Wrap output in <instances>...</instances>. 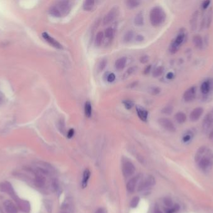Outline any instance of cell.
Here are the masks:
<instances>
[{
    "label": "cell",
    "instance_id": "obj_10",
    "mask_svg": "<svg viewBox=\"0 0 213 213\" xmlns=\"http://www.w3.org/2000/svg\"><path fill=\"white\" fill-rule=\"evenodd\" d=\"M117 10L115 8H112L104 17L103 23L104 25H107L112 22L117 16Z\"/></svg>",
    "mask_w": 213,
    "mask_h": 213
},
{
    "label": "cell",
    "instance_id": "obj_46",
    "mask_svg": "<svg viewBox=\"0 0 213 213\" xmlns=\"http://www.w3.org/2000/svg\"><path fill=\"white\" fill-rule=\"evenodd\" d=\"M191 136L189 135V134H186V136H184V137H183V141H184V142H188V141H189V140H190V139H191Z\"/></svg>",
    "mask_w": 213,
    "mask_h": 213
},
{
    "label": "cell",
    "instance_id": "obj_39",
    "mask_svg": "<svg viewBox=\"0 0 213 213\" xmlns=\"http://www.w3.org/2000/svg\"><path fill=\"white\" fill-rule=\"evenodd\" d=\"M44 204H45L46 208L48 210V211L49 212V213H51V211H52V205H51V202L49 201H46Z\"/></svg>",
    "mask_w": 213,
    "mask_h": 213
},
{
    "label": "cell",
    "instance_id": "obj_4",
    "mask_svg": "<svg viewBox=\"0 0 213 213\" xmlns=\"http://www.w3.org/2000/svg\"><path fill=\"white\" fill-rule=\"evenodd\" d=\"M135 171V167L133 164L129 161H125L122 164V172L123 174L125 177H130Z\"/></svg>",
    "mask_w": 213,
    "mask_h": 213
},
{
    "label": "cell",
    "instance_id": "obj_22",
    "mask_svg": "<svg viewBox=\"0 0 213 213\" xmlns=\"http://www.w3.org/2000/svg\"><path fill=\"white\" fill-rule=\"evenodd\" d=\"M211 84L208 81H206L203 82L201 86V92L204 94H208L211 90Z\"/></svg>",
    "mask_w": 213,
    "mask_h": 213
},
{
    "label": "cell",
    "instance_id": "obj_2",
    "mask_svg": "<svg viewBox=\"0 0 213 213\" xmlns=\"http://www.w3.org/2000/svg\"><path fill=\"white\" fill-rule=\"evenodd\" d=\"M166 19V13L164 10L159 7L153 8L150 13L151 24L153 27H159L163 23Z\"/></svg>",
    "mask_w": 213,
    "mask_h": 213
},
{
    "label": "cell",
    "instance_id": "obj_12",
    "mask_svg": "<svg viewBox=\"0 0 213 213\" xmlns=\"http://www.w3.org/2000/svg\"><path fill=\"white\" fill-rule=\"evenodd\" d=\"M43 37L46 41H48L51 45H52L54 48L57 49H63V46L58 41H57L55 39L50 36V35L48 34L47 33H43Z\"/></svg>",
    "mask_w": 213,
    "mask_h": 213
},
{
    "label": "cell",
    "instance_id": "obj_26",
    "mask_svg": "<svg viewBox=\"0 0 213 213\" xmlns=\"http://www.w3.org/2000/svg\"><path fill=\"white\" fill-rule=\"evenodd\" d=\"M94 3H95V2L92 1V0L84 2L83 4L84 10H85L86 11H91L94 7Z\"/></svg>",
    "mask_w": 213,
    "mask_h": 213
},
{
    "label": "cell",
    "instance_id": "obj_30",
    "mask_svg": "<svg viewBox=\"0 0 213 213\" xmlns=\"http://www.w3.org/2000/svg\"><path fill=\"white\" fill-rule=\"evenodd\" d=\"M103 39H104V33L102 31H99L96 36L95 38V45L97 46H99L101 45L102 41H103Z\"/></svg>",
    "mask_w": 213,
    "mask_h": 213
},
{
    "label": "cell",
    "instance_id": "obj_41",
    "mask_svg": "<svg viewBox=\"0 0 213 213\" xmlns=\"http://www.w3.org/2000/svg\"><path fill=\"white\" fill-rule=\"evenodd\" d=\"M115 80V76L113 73H110L108 77H107V81L110 83H112L113 81H114V80Z\"/></svg>",
    "mask_w": 213,
    "mask_h": 213
},
{
    "label": "cell",
    "instance_id": "obj_28",
    "mask_svg": "<svg viewBox=\"0 0 213 213\" xmlns=\"http://www.w3.org/2000/svg\"><path fill=\"white\" fill-rule=\"evenodd\" d=\"M134 22L137 26H141L143 24V17L141 13H139L137 15L135 18Z\"/></svg>",
    "mask_w": 213,
    "mask_h": 213
},
{
    "label": "cell",
    "instance_id": "obj_6",
    "mask_svg": "<svg viewBox=\"0 0 213 213\" xmlns=\"http://www.w3.org/2000/svg\"><path fill=\"white\" fill-rule=\"evenodd\" d=\"M0 191L9 194L13 197L14 200H16L18 198V196L16 195L13 186L9 182H3L0 184Z\"/></svg>",
    "mask_w": 213,
    "mask_h": 213
},
{
    "label": "cell",
    "instance_id": "obj_48",
    "mask_svg": "<svg viewBox=\"0 0 213 213\" xmlns=\"http://www.w3.org/2000/svg\"><path fill=\"white\" fill-rule=\"evenodd\" d=\"M173 77H174V75L172 73H169L166 75V78L168 80H172L173 78Z\"/></svg>",
    "mask_w": 213,
    "mask_h": 213
},
{
    "label": "cell",
    "instance_id": "obj_36",
    "mask_svg": "<svg viewBox=\"0 0 213 213\" xmlns=\"http://www.w3.org/2000/svg\"><path fill=\"white\" fill-rule=\"evenodd\" d=\"M125 108H127V109H130L133 108L134 104H133V102L130 101V100H125L123 102Z\"/></svg>",
    "mask_w": 213,
    "mask_h": 213
},
{
    "label": "cell",
    "instance_id": "obj_33",
    "mask_svg": "<svg viewBox=\"0 0 213 213\" xmlns=\"http://www.w3.org/2000/svg\"><path fill=\"white\" fill-rule=\"evenodd\" d=\"M139 202H140V198L138 196H135L134 197L132 200L131 201V202H130V206L132 208H135L137 207V206L139 204Z\"/></svg>",
    "mask_w": 213,
    "mask_h": 213
},
{
    "label": "cell",
    "instance_id": "obj_3",
    "mask_svg": "<svg viewBox=\"0 0 213 213\" xmlns=\"http://www.w3.org/2000/svg\"><path fill=\"white\" fill-rule=\"evenodd\" d=\"M185 38V34L184 32L181 31L176 38L173 40L169 46V51L171 53H175L178 51L180 46L183 44Z\"/></svg>",
    "mask_w": 213,
    "mask_h": 213
},
{
    "label": "cell",
    "instance_id": "obj_53",
    "mask_svg": "<svg viewBox=\"0 0 213 213\" xmlns=\"http://www.w3.org/2000/svg\"><path fill=\"white\" fill-rule=\"evenodd\" d=\"M2 101H3V99H2V96H0V104H1V103H2Z\"/></svg>",
    "mask_w": 213,
    "mask_h": 213
},
{
    "label": "cell",
    "instance_id": "obj_42",
    "mask_svg": "<svg viewBox=\"0 0 213 213\" xmlns=\"http://www.w3.org/2000/svg\"><path fill=\"white\" fill-rule=\"evenodd\" d=\"M74 134V129H71L69 130L68 133H67V136L69 139H71L73 137Z\"/></svg>",
    "mask_w": 213,
    "mask_h": 213
},
{
    "label": "cell",
    "instance_id": "obj_52",
    "mask_svg": "<svg viewBox=\"0 0 213 213\" xmlns=\"http://www.w3.org/2000/svg\"><path fill=\"white\" fill-rule=\"evenodd\" d=\"M209 138L212 141H213V130L209 133Z\"/></svg>",
    "mask_w": 213,
    "mask_h": 213
},
{
    "label": "cell",
    "instance_id": "obj_32",
    "mask_svg": "<svg viewBox=\"0 0 213 213\" xmlns=\"http://www.w3.org/2000/svg\"><path fill=\"white\" fill-rule=\"evenodd\" d=\"M140 4V2L138 1H135V0H130L127 2V7L129 8H135L137 7Z\"/></svg>",
    "mask_w": 213,
    "mask_h": 213
},
{
    "label": "cell",
    "instance_id": "obj_31",
    "mask_svg": "<svg viewBox=\"0 0 213 213\" xmlns=\"http://www.w3.org/2000/svg\"><path fill=\"white\" fill-rule=\"evenodd\" d=\"M164 71V68L163 66H159L156 68L153 72V76L154 77H158L161 76Z\"/></svg>",
    "mask_w": 213,
    "mask_h": 213
},
{
    "label": "cell",
    "instance_id": "obj_24",
    "mask_svg": "<svg viewBox=\"0 0 213 213\" xmlns=\"http://www.w3.org/2000/svg\"><path fill=\"white\" fill-rule=\"evenodd\" d=\"M175 119L178 123L181 124V123H183L185 122V121L186 119V116L184 113H183L182 112H179V113L176 114Z\"/></svg>",
    "mask_w": 213,
    "mask_h": 213
},
{
    "label": "cell",
    "instance_id": "obj_43",
    "mask_svg": "<svg viewBox=\"0 0 213 213\" xmlns=\"http://www.w3.org/2000/svg\"><path fill=\"white\" fill-rule=\"evenodd\" d=\"M210 3H211L210 1H205V2H204L202 3V8H203L204 10H206V9L209 7Z\"/></svg>",
    "mask_w": 213,
    "mask_h": 213
},
{
    "label": "cell",
    "instance_id": "obj_25",
    "mask_svg": "<svg viewBox=\"0 0 213 213\" xmlns=\"http://www.w3.org/2000/svg\"><path fill=\"white\" fill-rule=\"evenodd\" d=\"M193 43L195 45L196 47H197L199 49H200L202 47V45H203L202 39L199 35H196L193 38Z\"/></svg>",
    "mask_w": 213,
    "mask_h": 213
},
{
    "label": "cell",
    "instance_id": "obj_38",
    "mask_svg": "<svg viewBox=\"0 0 213 213\" xmlns=\"http://www.w3.org/2000/svg\"><path fill=\"white\" fill-rule=\"evenodd\" d=\"M107 64V61L106 60H102V61L100 62L99 65V70L100 71H102V70H104V69L105 68Z\"/></svg>",
    "mask_w": 213,
    "mask_h": 213
},
{
    "label": "cell",
    "instance_id": "obj_11",
    "mask_svg": "<svg viewBox=\"0 0 213 213\" xmlns=\"http://www.w3.org/2000/svg\"><path fill=\"white\" fill-rule=\"evenodd\" d=\"M57 7L62 15H67L71 8L70 2L67 1L59 2Z\"/></svg>",
    "mask_w": 213,
    "mask_h": 213
},
{
    "label": "cell",
    "instance_id": "obj_5",
    "mask_svg": "<svg viewBox=\"0 0 213 213\" xmlns=\"http://www.w3.org/2000/svg\"><path fill=\"white\" fill-rule=\"evenodd\" d=\"M202 127L206 132L210 133L213 130V109L206 116L202 123Z\"/></svg>",
    "mask_w": 213,
    "mask_h": 213
},
{
    "label": "cell",
    "instance_id": "obj_54",
    "mask_svg": "<svg viewBox=\"0 0 213 213\" xmlns=\"http://www.w3.org/2000/svg\"><path fill=\"white\" fill-rule=\"evenodd\" d=\"M61 213H69V212H66V211H63V212H61Z\"/></svg>",
    "mask_w": 213,
    "mask_h": 213
},
{
    "label": "cell",
    "instance_id": "obj_14",
    "mask_svg": "<svg viewBox=\"0 0 213 213\" xmlns=\"http://www.w3.org/2000/svg\"><path fill=\"white\" fill-rule=\"evenodd\" d=\"M4 207L7 213H18V209L12 201H6L4 202Z\"/></svg>",
    "mask_w": 213,
    "mask_h": 213
},
{
    "label": "cell",
    "instance_id": "obj_37",
    "mask_svg": "<svg viewBox=\"0 0 213 213\" xmlns=\"http://www.w3.org/2000/svg\"><path fill=\"white\" fill-rule=\"evenodd\" d=\"M163 202H164V205H165L166 207H168V208H170V207H171L173 206V201H172V200H171L170 198H169V197H166V198H164V201H163Z\"/></svg>",
    "mask_w": 213,
    "mask_h": 213
},
{
    "label": "cell",
    "instance_id": "obj_21",
    "mask_svg": "<svg viewBox=\"0 0 213 213\" xmlns=\"http://www.w3.org/2000/svg\"><path fill=\"white\" fill-rule=\"evenodd\" d=\"M126 63H127V59L125 57H122V58L118 59L116 61L115 64V68L118 71L123 70L124 68V67L125 66Z\"/></svg>",
    "mask_w": 213,
    "mask_h": 213
},
{
    "label": "cell",
    "instance_id": "obj_17",
    "mask_svg": "<svg viewBox=\"0 0 213 213\" xmlns=\"http://www.w3.org/2000/svg\"><path fill=\"white\" fill-rule=\"evenodd\" d=\"M203 113V109L202 108H195L190 114V119L192 121H196L201 116Z\"/></svg>",
    "mask_w": 213,
    "mask_h": 213
},
{
    "label": "cell",
    "instance_id": "obj_35",
    "mask_svg": "<svg viewBox=\"0 0 213 213\" xmlns=\"http://www.w3.org/2000/svg\"><path fill=\"white\" fill-rule=\"evenodd\" d=\"M113 35H114V31L112 28H109L106 30L105 33V35L107 38H109V39L112 38V37L113 36Z\"/></svg>",
    "mask_w": 213,
    "mask_h": 213
},
{
    "label": "cell",
    "instance_id": "obj_49",
    "mask_svg": "<svg viewBox=\"0 0 213 213\" xmlns=\"http://www.w3.org/2000/svg\"><path fill=\"white\" fill-rule=\"evenodd\" d=\"M160 92V90L157 88H155L154 89H152V93L153 94H157Z\"/></svg>",
    "mask_w": 213,
    "mask_h": 213
},
{
    "label": "cell",
    "instance_id": "obj_19",
    "mask_svg": "<svg viewBox=\"0 0 213 213\" xmlns=\"http://www.w3.org/2000/svg\"><path fill=\"white\" fill-rule=\"evenodd\" d=\"M137 181H138L137 177H132V179H130L129 180V181L128 182V183L127 184V189L128 192H133L135 190L137 184Z\"/></svg>",
    "mask_w": 213,
    "mask_h": 213
},
{
    "label": "cell",
    "instance_id": "obj_47",
    "mask_svg": "<svg viewBox=\"0 0 213 213\" xmlns=\"http://www.w3.org/2000/svg\"><path fill=\"white\" fill-rule=\"evenodd\" d=\"M150 70H151V66H150V65H148V66H146V68L145 69V71H144L145 74H146V75L148 74V73H150Z\"/></svg>",
    "mask_w": 213,
    "mask_h": 213
},
{
    "label": "cell",
    "instance_id": "obj_29",
    "mask_svg": "<svg viewBox=\"0 0 213 213\" xmlns=\"http://www.w3.org/2000/svg\"><path fill=\"white\" fill-rule=\"evenodd\" d=\"M136 70H137V68L136 67H131V68H128L127 70V71H125V73L123 74V75L122 76V79L123 80H125V79L128 78L132 75H133L135 72Z\"/></svg>",
    "mask_w": 213,
    "mask_h": 213
},
{
    "label": "cell",
    "instance_id": "obj_40",
    "mask_svg": "<svg viewBox=\"0 0 213 213\" xmlns=\"http://www.w3.org/2000/svg\"><path fill=\"white\" fill-rule=\"evenodd\" d=\"M172 107L171 106H166L165 107L163 110H162V112L164 114H169L171 112H172Z\"/></svg>",
    "mask_w": 213,
    "mask_h": 213
},
{
    "label": "cell",
    "instance_id": "obj_18",
    "mask_svg": "<svg viewBox=\"0 0 213 213\" xmlns=\"http://www.w3.org/2000/svg\"><path fill=\"white\" fill-rule=\"evenodd\" d=\"M137 113L140 119L143 121H146L148 119V111L143 107L137 106Z\"/></svg>",
    "mask_w": 213,
    "mask_h": 213
},
{
    "label": "cell",
    "instance_id": "obj_20",
    "mask_svg": "<svg viewBox=\"0 0 213 213\" xmlns=\"http://www.w3.org/2000/svg\"><path fill=\"white\" fill-rule=\"evenodd\" d=\"M90 171L89 169H87L84 171L83 173V178L81 182V186L82 188H86L87 186L90 177Z\"/></svg>",
    "mask_w": 213,
    "mask_h": 213
},
{
    "label": "cell",
    "instance_id": "obj_7",
    "mask_svg": "<svg viewBox=\"0 0 213 213\" xmlns=\"http://www.w3.org/2000/svg\"><path fill=\"white\" fill-rule=\"evenodd\" d=\"M156 183L155 177L153 176H148L140 185L138 191H143L145 189L153 187Z\"/></svg>",
    "mask_w": 213,
    "mask_h": 213
},
{
    "label": "cell",
    "instance_id": "obj_34",
    "mask_svg": "<svg viewBox=\"0 0 213 213\" xmlns=\"http://www.w3.org/2000/svg\"><path fill=\"white\" fill-rule=\"evenodd\" d=\"M133 38V31H128L124 36V40L126 42H130L132 40Z\"/></svg>",
    "mask_w": 213,
    "mask_h": 213
},
{
    "label": "cell",
    "instance_id": "obj_23",
    "mask_svg": "<svg viewBox=\"0 0 213 213\" xmlns=\"http://www.w3.org/2000/svg\"><path fill=\"white\" fill-rule=\"evenodd\" d=\"M84 111H85V114L86 117L90 118L92 116V104L89 101H87L85 104V107H84Z\"/></svg>",
    "mask_w": 213,
    "mask_h": 213
},
{
    "label": "cell",
    "instance_id": "obj_9",
    "mask_svg": "<svg viewBox=\"0 0 213 213\" xmlns=\"http://www.w3.org/2000/svg\"><path fill=\"white\" fill-rule=\"evenodd\" d=\"M196 87L192 86L188 90H187L185 93L183 94V98L184 100L186 102H191L193 101L196 97Z\"/></svg>",
    "mask_w": 213,
    "mask_h": 213
},
{
    "label": "cell",
    "instance_id": "obj_45",
    "mask_svg": "<svg viewBox=\"0 0 213 213\" xmlns=\"http://www.w3.org/2000/svg\"><path fill=\"white\" fill-rule=\"evenodd\" d=\"M95 213H107V211H106V209L105 208L100 207V208H99L96 211Z\"/></svg>",
    "mask_w": 213,
    "mask_h": 213
},
{
    "label": "cell",
    "instance_id": "obj_51",
    "mask_svg": "<svg viewBox=\"0 0 213 213\" xmlns=\"http://www.w3.org/2000/svg\"><path fill=\"white\" fill-rule=\"evenodd\" d=\"M154 213H163L162 211L158 208V207H156L154 211Z\"/></svg>",
    "mask_w": 213,
    "mask_h": 213
},
{
    "label": "cell",
    "instance_id": "obj_50",
    "mask_svg": "<svg viewBox=\"0 0 213 213\" xmlns=\"http://www.w3.org/2000/svg\"><path fill=\"white\" fill-rule=\"evenodd\" d=\"M137 40L138 41H141L143 40V37L141 35H138L137 37Z\"/></svg>",
    "mask_w": 213,
    "mask_h": 213
},
{
    "label": "cell",
    "instance_id": "obj_15",
    "mask_svg": "<svg viewBox=\"0 0 213 213\" xmlns=\"http://www.w3.org/2000/svg\"><path fill=\"white\" fill-rule=\"evenodd\" d=\"M212 10L211 8L206 15V16L204 18V20L202 22L201 27L202 28H209L210 27L211 23L212 22Z\"/></svg>",
    "mask_w": 213,
    "mask_h": 213
},
{
    "label": "cell",
    "instance_id": "obj_8",
    "mask_svg": "<svg viewBox=\"0 0 213 213\" xmlns=\"http://www.w3.org/2000/svg\"><path fill=\"white\" fill-rule=\"evenodd\" d=\"M158 123L163 128L168 131L174 132L176 130L175 126H174L173 123L168 118H160L158 120Z\"/></svg>",
    "mask_w": 213,
    "mask_h": 213
},
{
    "label": "cell",
    "instance_id": "obj_44",
    "mask_svg": "<svg viewBox=\"0 0 213 213\" xmlns=\"http://www.w3.org/2000/svg\"><path fill=\"white\" fill-rule=\"evenodd\" d=\"M148 61V57L147 56H143L140 58V61L142 63H146Z\"/></svg>",
    "mask_w": 213,
    "mask_h": 213
},
{
    "label": "cell",
    "instance_id": "obj_27",
    "mask_svg": "<svg viewBox=\"0 0 213 213\" xmlns=\"http://www.w3.org/2000/svg\"><path fill=\"white\" fill-rule=\"evenodd\" d=\"M49 13L51 15H53V17H61L62 14L60 12V11L59 10V9L57 7H52L50 9H49Z\"/></svg>",
    "mask_w": 213,
    "mask_h": 213
},
{
    "label": "cell",
    "instance_id": "obj_16",
    "mask_svg": "<svg viewBox=\"0 0 213 213\" xmlns=\"http://www.w3.org/2000/svg\"><path fill=\"white\" fill-rule=\"evenodd\" d=\"M46 177L43 173H36L35 177V184L38 187H43L46 184Z\"/></svg>",
    "mask_w": 213,
    "mask_h": 213
},
{
    "label": "cell",
    "instance_id": "obj_13",
    "mask_svg": "<svg viewBox=\"0 0 213 213\" xmlns=\"http://www.w3.org/2000/svg\"><path fill=\"white\" fill-rule=\"evenodd\" d=\"M16 202L19 208L21 211H23V212H29L30 211L31 206H30V202L28 201L21 199L20 198H18L16 200Z\"/></svg>",
    "mask_w": 213,
    "mask_h": 213
},
{
    "label": "cell",
    "instance_id": "obj_1",
    "mask_svg": "<svg viewBox=\"0 0 213 213\" xmlns=\"http://www.w3.org/2000/svg\"><path fill=\"white\" fill-rule=\"evenodd\" d=\"M195 161L202 171L209 172L213 166V152L207 147H201L196 152Z\"/></svg>",
    "mask_w": 213,
    "mask_h": 213
}]
</instances>
